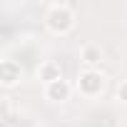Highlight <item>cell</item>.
Masks as SVG:
<instances>
[{"instance_id":"7a4b0ae2","label":"cell","mask_w":127,"mask_h":127,"mask_svg":"<svg viewBox=\"0 0 127 127\" xmlns=\"http://www.w3.org/2000/svg\"><path fill=\"white\" fill-rule=\"evenodd\" d=\"M50 92H52V95H60V97H65V92H67V87H65V85H62V82H55Z\"/></svg>"},{"instance_id":"6da1fadb","label":"cell","mask_w":127,"mask_h":127,"mask_svg":"<svg viewBox=\"0 0 127 127\" xmlns=\"http://www.w3.org/2000/svg\"><path fill=\"white\" fill-rule=\"evenodd\" d=\"M82 87H85V90L100 87V77H97V75H85V77H82Z\"/></svg>"}]
</instances>
